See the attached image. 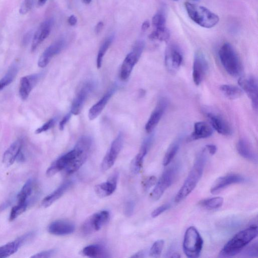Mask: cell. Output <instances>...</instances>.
<instances>
[{
	"label": "cell",
	"instance_id": "6da1fadb",
	"mask_svg": "<svg viewBox=\"0 0 258 258\" xmlns=\"http://www.w3.org/2000/svg\"><path fill=\"white\" fill-rule=\"evenodd\" d=\"M92 144L90 137L80 138L73 150L58 158L50 166L46 171V175L51 177L62 170H64L67 174L76 172L87 160Z\"/></svg>",
	"mask_w": 258,
	"mask_h": 258
},
{
	"label": "cell",
	"instance_id": "7a4b0ae2",
	"mask_svg": "<svg viewBox=\"0 0 258 258\" xmlns=\"http://www.w3.org/2000/svg\"><path fill=\"white\" fill-rule=\"evenodd\" d=\"M207 151L204 148L197 155L195 163L182 186L175 196L178 203L186 198L194 189L200 180L207 159Z\"/></svg>",
	"mask_w": 258,
	"mask_h": 258
},
{
	"label": "cell",
	"instance_id": "3957f363",
	"mask_svg": "<svg viewBox=\"0 0 258 258\" xmlns=\"http://www.w3.org/2000/svg\"><path fill=\"white\" fill-rule=\"evenodd\" d=\"M257 235V227L251 226L236 233L224 245L219 256L229 257L240 253Z\"/></svg>",
	"mask_w": 258,
	"mask_h": 258
},
{
	"label": "cell",
	"instance_id": "277c9868",
	"mask_svg": "<svg viewBox=\"0 0 258 258\" xmlns=\"http://www.w3.org/2000/svg\"><path fill=\"white\" fill-rule=\"evenodd\" d=\"M184 5L189 17L202 27L211 28L219 22L218 15L208 8L188 2H185Z\"/></svg>",
	"mask_w": 258,
	"mask_h": 258
},
{
	"label": "cell",
	"instance_id": "5b68a950",
	"mask_svg": "<svg viewBox=\"0 0 258 258\" xmlns=\"http://www.w3.org/2000/svg\"><path fill=\"white\" fill-rule=\"evenodd\" d=\"M218 54L221 63L228 74L237 77L242 74L243 67L241 61L236 51L230 43L223 44Z\"/></svg>",
	"mask_w": 258,
	"mask_h": 258
},
{
	"label": "cell",
	"instance_id": "8992f818",
	"mask_svg": "<svg viewBox=\"0 0 258 258\" xmlns=\"http://www.w3.org/2000/svg\"><path fill=\"white\" fill-rule=\"evenodd\" d=\"M203 240L197 229L194 226L188 227L184 236L183 250L190 258L198 257L201 252Z\"/></svg>",
	"mask_w": 258,
	"mask_h": 258
},
{
	"label": "cell",
	"instance_id": "52a82bcc",
	"mask_svg": "<svg viewBox=\"0 0 258 258\" xmlns=\"http://www.w3.org/2000/svg\"><path fill=\"white\" fill-rule=\"evenodd\" d=\"M178 166L174 165L166 169L157 181L150 195V199L154 201L158 200L165 190L172 184L178 173Z\"/></svg>",
	"mask_w": 258,
	"mask_h": 258
},
{
	"label": "cell",
	"instance_id": "ba28073f",
	"mask_svg": "<svg viewBox=\"0 0 258 258\" xmlns=\"http://www.w3.org/2000/svg\"><path fill=\"white\" fill-rule=\"evenodd\" d=\"M144 46L145 43L143 41H137L132 50L124 59L120 70V78L122 81H125L129 78L134 66L141 56Z\"/></svg>",
	"mask_w": 258,
	"mask_h": 258
},
{
	"label": "cell",
	"instance_id": "9c48e42d",
	"mask_svg": "<svg viewBox=\"0 0 258 258\" xmlns=\"http://www.w3.org/2000/svg\"><path fill=\"white\" fill-rule=\"evenodd\" d=\"M109 217V213L107 211L93 214L83 224L81 228L82 233L89 235L98 231L108 222Z\"/></svg>",
	"mask_w": 258,
	"mask_h": 258
},
{
	"label": "cell",
	"instance_id": "30bf717a",
	"mask_svg": "<svg viewBox=\"0 0 258 258\" xmlns=\"http://www.w3.org/2000/svg\"><path fill=\"white\" fill-rule=\"evenodd\" d=\"M211 126L219 134L229 136L232 133V128L227 120L218 112L211 109L204 110Z\"/></svg>",
	"mask_w": 258,
	"mask_h": 258
},
{
	"label": "cell",
	"instance_id": "8fae6325",
	"mask_svg": "<svg viewBox=\"0 0 258 258\" xmlns=\"http://www.w3.org/2000/svg\"><path fill=\"white\" fill-rule=\"evenodd\" d=\"M123 142V135L119 133L112 142L109 149L102 160L101 169L103 171L108 170L113 166L121 149Z\"/></svg>",
	"mask_w": 258,
	"mask_h": 258
},
{
	"label": "cell",
	"instance_id": "7c38bea8",
	"mask_svg": "<svg viewBox=\"0 0 258 258\" xmlns=\"http://www.w3.org/2000/svg\"><path fill=\"white\" fill-rule=\"evenodd\" d=\"M208 62L201 51L196 52L192 66V79L196 85H199L204 80L208 70Z\"/></svg>",
	"mask_w": 258,
	"mask_h": 258
},
{
	"label": "cell",
	"instance_id": "4fadbf2b",
	"mask_svg": "<svg viewBox=\"0 0 258 258\" xmlns=\"http://www.w3.org/2000/svg\"><path fill=\"white\" fill-rule=\"evenodd\" d=\"M238 84L251 100L252 106L255 110L258 106V84L257 79L253 76L241 78Z\"/></svg>",
	"mask_w": 258,
	"mask_h": 258
},
{
	"label": "cell",
	"instance_id": "5bb4252c",
	"mask_svg": "<svg viewBox=\"0 0 258 258\" xmlns=\"http://www.w3.org/2000/svg\"><path fill=\"white\" fill-rule=\"evenodd\" d=\"M183 60L180 49L174 44L169 45L165 53V63L168 70L172 72L177 71Z\"/></svg>",
	"mask_w": 258,
	"mask_h": 258
},
{
	"label": "cell",
	"instance_id": "9a60e30c",
	"mask_svg": "<svg viewBox=\"0 0 258 258\" xmlns=\"http://www.w3.org/2000/svg\"><path fill=\"white\" fill-rule=\"evenodd\" d=\"M93 88L94 84L91 82H87L81 87L73 101L71 109L72 114L77 115L81 112Z\"/></svg>",
	"mask_w": 258,
	"mask_h": 258
},
{
	"label": "cell",
	"instance_id": "2e32d148",
	"mask_svg": "<svg viewBox=\"0 0 258 258\" xmlns=\"http://www.w3.org/2000/svg\"><path fill=\"white\" fill-rule=\"evenodd\" d=\"M66 41L64 38H60L50 45L43 52L39 58L38 66L40 68L45 67L52 58L59 53L64 48Z\"/></svg>",
	"mask_w": 258,
	"mask_h": 258
},
{
	"label": "cell",
	"instance_id": "e0dca14e",
	"mask_svg": "<svg viewBox=\"0 0 258 258\" xmlns=\"http://www.w3.org/2000/svg\"><path fill=\"white\" fill-rule=\"evenodd\" d=\"M168 105V101L165 98H160L151 114L146 125L145 130L150 133L160 121Z\"/></svg>",
	"mask_w": 258,
	"mask_h": 258
},
{
	"label": "cell",
	"instance_id": "ac0fdd59",
	"mask_svg": "<svg viewBox=\"0 0 258 258\" xmlns=\"http://www.w3.org/2000/svg\"><path fill=\"white\" fill-rule=\"evenodd\" d=\"M33 232H28L15 240L0 247V258L7 257L15 253L26 241L33 237Z\"/></svg>",
	"mask_w": 258,
	"mask_h": 258
},
{
	"label": "cell",
	"instance_id": "d6986e66",
	"mask_svg": "<svg viewBox=\"0 0 258 258\" xmlns=\"http://www.w3.org/2000/svg\"><path fill=\"white\" fill-rule=\"evenodd\" d=\"M245 178L241 175L235 173H231L219 177L214 182L211 188V192L215 194L229 185L233 184L242 183Z\"/></svg>",
	"mask_w": 258,
	"mask_h": 258
},
{
	"label": "cell",
	"instance_id": "ffe728a7",
	"mask_svg": "<svg viewBox=\"0 0 258 258\" xmlns=\"http://www.w3.org/2000/svg\"><path fill=\"white\" fill-rule=\"evenodd\" d=\"M53 24V20L48 19L43 22L35 32L32 39L31 51H34L38 46L49 36Z\"/></svg>",
	"mask_w": 258,
	"mask_h": 258
},
{
	"label": "cell",
	"instance_id": "44dd1931",
	"mask_svg": "<svg viewBox=\"0 0 258 258\" xmlns=\"http://www.w3.org/2000/svg\"><path fill=\"white\" fill-rule=\"evenodd\" d=\"M41 77V74H36L23 77L20 81L19 94L21 99H26L34 87Z\"/></svg>",
	"mask_w": 258,
	"mask_h": 258
},
{
	"label": "cell",
	"instance_id": "7402d4cb",
	"mask_svg": "<svg viewBox=\"0 0 258 258\" xmlns=\"http://www.w3.org/2000/svg\"><path fill=\"white\" fill-rule=\"evenodd\" d=\"M75 229L74 225L70 222L57 220L49 224L48 231L53 235L62 236L72 233Z\"/></svg>",
	"mask_w": 258,
	"mask_h": 258
},
{
	"label": "cell",
	"instance_id": "603a6c76",
	"mask_svg": "<svg viewBox=\"0 0 258 258\" xmlns=\"http://www.w3.org/2000/svg\"><path fill=\"white\" fill-rule=\"evenodd\" d=\"M118 179V174L114 173L107 181L99 184L95 187V191L100 198H105L111 195L115 190Z\"/></svg>",
	"mask_w": 258,
	"mask_h": 258
},
{
	"label": "cell",
	"instance_id": "cb8c5ba5",
	"mask_svg": "<svg viewBox=\"0 0 258 258\" xmlns=\"http://www.w3.org/2000/svg\"><path fill=\"white\" fill-rule=\"evenodd\" d=\"M23 141L18 139L13 142L4 152L3 162L7 166H10L17 160L19 154L22 152Z\"/></svg>",
	"mask_w": 258,
	"mask_h": 258
},
{
	"label": "cell",
	"instance_id": "d4e9b609",
	"mask_svg": "<svg viewBox=\"0 0 258 258\" xmlns=\"http://www.w3.org/2000/svg\"><path fill=\"white\" fill-rule=\"evenodd\" d=\"M115 90L116 87L109 90L97 102L90 108L88 112V117L90 120H93L100 115Z\"/></svg>",
	"mask_w": 258,
	"mask_h": 258
},
{
	"label": "cell",
	"instance_id": "484cf974",
	"mask_svg": "<svg viewBox=\"0 0 258 258\" xmlns=\"http://www.w3.org/2000/svg\"><path fill=\"white\" fill-rule=\"evenodd\" d=\"M236 149L241 156L249 161L257 163V154L248 141L245 139H240L237 143Z\"/></svg>",
	"mask_w": 258,
	"mask_h": 258
},
{
	"label": "cell",
	"instance_id": "4316f807",
	"mask_svg": "<svg viewBox=\"0 0 258 258\" xmlns=\"http://www.w3.org/2000/svg\"><path fill=\"white\" fill-rule=\"evenodd\" d=\"M152 142V137H150L143 142L139 152L132 162V168L134 173H139L142 168L144 158Z\"/></svg>",
	"mask_w": 258,
	"mask_h": 258
},
{
	"label": "cell",
	"instance_id": "83f0119b",
	"mask_svg": "<svg viewBox=\"0 0 258 258\" xmlns=\"http://www.w3.org/2000/svg\"><path fill=\"white\" fill-rule=\"evenodd\" d=\"M213 133V128L208 123L204 121H198L194 124V131L189 140L194 141L210 137Z\"/></svg>",
	"mask_w": 258,
	"mask_h": 258
},
{
	"label": "cell",
	"instance_id": "f1b7e54d",
	"mask_svg": "<svg viewBox=\"0 0 258 258\" xmlns=\"http://www.w3.org/2000/svg\"><path fill=\"white\" fill-rule=\"evenodd\" d=\"M72 182L67 181L60 185L56 189L46 196L42 201V206L47 208L60 198L63 194L71 186Z\"/></svg>",
	"mask_w": 258,
	"mask_h": 258
},
{
	"label": "cell",
	"instance_id": "f546056e",
	"mask_svg": "<svg viewBox=\"0 0 258 258\" xmlns=\"http://www.w3.org/2000/svg\"><path fill=\"white\" fill-rule=\"evenodd\" d=\"M33 180L31 179H28L17 195L18 204H28L29 198L33 192Z\"/></svg>",
	"mask_w": 258,
	"mask_h": 258
},
{
	"label": "cell",
	"instance_id": "4dcf8cb0",
	"mask_svg": "<svg viewBox=\"0 0 258 258\" xmlns=\"http://www.w3.org/2000/svg\"><path fill=\"white\" fill-rule=\"evenodd\" d=\"M82 254L89 257H106V252L104 247L98 244L90 245L84 247Z\"/></svg>",
	"mask_w": 258,
	"mask_h": 258
},
{
	"label": "cell",
	"instance_id": "1f68e13d",
	"mask_svg": "<svg viewBox=\"0 0 258 258\" xmlns=\"http://www.w3.org/2000/svg\"><path fill=\"white\" fill-rule=\"evenodd\" d=\"M220 90L226 97L231 100L238 99L243 94L241 88L232 85H222L220 87Z\"/></svg>",
	"mask_w": 258,
	"mask_h": 258
},
{
	"label": "cell",
	"instance_id": "d6a6232c",
	"mask_svg": "<svg viewBox=\"0 0 258 258\" xmlns=\"http://www.w3.org/2000/svg\"><path fill=\"white\" fill-rule=\"evenodd\" d=\"M19 70L17 63H14L9 68V70L0 80V91L9 85L16 77Z\"/></svg>",
	"mask_w": 258,
	"mask_h": 258
},
{
	"label": "cell",
	"instance_id": "836d02e7",
	"mask_svg": "<svg viewBox=\"0 0 258 258\" xmlns=\"http://www.w3.org/2000/svg\"><path fill=\"white\" fill-rule=\"evenodd\" d=\"M114 38V35H111L105 39L101 45L100 46L96 58V66L98 69H100L102 66L103 58L105 54L107 49L111 44Z\"/></svg>",
	"mask_w": 258,
	"mask_h": 258
},
{
	"label": "cell",
	"instance_id": "e575fe53",
	"mask_svg": "<svg viewBox=\"0 0 258 258\" xmlns=\"http://www.w3.org/2000/svg\"><path fill=\"white\" fill-rule=\"evenodd\" d=\"M223 202V198L216 197L203 200L199 202V205L206 209L214 210L221 207Z\"/></svg>",
	"mask_w": 258,
	"mask_h": 258
},
{
	"label": "cell",
	"instance_id": "d590c367",
	"mask_svg": "<svg viewBox=\"0 0 258 258\" xmlns=\"http://www.w3.org/2000/svg\"><path fill=\"white\" fill-rule=\"evenodd\" d=\"M180 142L179 140L174 141L167 149L163 160L164 166H167L173 160L179 148Z\"/></svg>",
	"mask_w": 258,
	"mask_h": 258
},
{
	"label": "cell",
	"instance_id": "8d00e7d4",
	"mask_svg": "<svg viewBox=\"0 0 258 258\" xmlns=\"http://www.w3.org/2000/svg\"><path fill=\"white\" fill-rule=\"evenodd\" d=\"M170 37L169 32L167 28L163 29H154L149 35V38L152 40L167 41Z\"/></svg>",
	"mask_w": 258,
	"mask_h": 258
},
{
	"label": "cell",
	"instance_id": "74e56055",
	"mask_svg": "<svg viewBox=\"0 0 258 258\" xmlns=\"http://www.w3.org/2000/svg\"><path fill=\"white\" fill-rule=\"evenodd\" d=\"M152 24L154 29H163L166 27V15L164 10L157 12L153 17Z\"/></svg>",
	"mask_w": 258,
	"mask_h": 258
},
{
	"label": "cell",
	"instance_id": "f35d334b",
	"mask_svg": "<svg viewBox=\"0 0 258 258\" xmlns=\"http://www.w3.org/2000/svg\"><path fill=\"white\" fill-rule=\"evenodd\" d=\"M164 244V241L162 239L156 241L152 245L149 255L154 257H159L162 253Z\"/></svg>",
	"mask_w": 258,
	"mask_h": 258
},
{
	"label": "cell",
	"instance_id": "ab89813d",
	"mask_svg": "<svg viewBox=\"0 0 258 258\" xmlns=\"http://www.w3.org/2000/svg\"><path fill=\"white\" fill-rule=\"evenodd\" d=\"M28 205L18 204L13 207L11 210L9 220L12 221L17 218L20 215L24 213L26 210Z\"/></svg>",
	"mask_w": 258,
	"mask_h": 258
},
{
	"label": "cell",
	"instance_id": "60d3db41",
	"mask_svg": "<svg viewBox=\"0 0 258 258\" xmlns=\"http://www.w3.org/2000/svg\"><path fill=\"white\" fill-rule=\"evenodd\" d=\"M157 181L155 176H150L146 177L142 182V186L145 190H147L156 184Z\"/></svg>",
	"mask_w": 258,
	"mask_h": 258
},
{
	"label": "cell",
	"instance_id": "b9f144b4",
	"mask_svg": "<svg viewBox=\"0 0 258 258\" xmlns=\"http://www.w3.org/2000/svg\"><path fill=\"white\" fill-rule=\"evenodd\" d=\"M55 119L51 118L35 130V134H38L46 132L51 128L55 124Z\"/></svg>",
	"mask_w": 258,
	"mask_h": 258
},
{
	"label": "cell",
	"instance_id": "7bdbcfd3",
	"mask_svg": "<svg viewBox=\"0 0 258 258\" xmlns=\"http://www.w3.org/2000/svg\"><path fill=\"white\" fill-rule=\"evenodd\" d=\"M36 0H24L20 9V13L25 14L28 13L33 7Z\"/></svg>",
	"mask_w": 258,
	"mask_h": 258
},
{
	"label": "cell",
	"instance_id": "ee69618b",
	"mask_svg": "<svg viewBox=\"0 0 258 258\" xmlns=\"http://www.w3.org/2000/svg\"><path fill=\"white\" fill-rule=\"evenodd\" d=\"M243 254L248 257H256L258 255L257 242L248 247L243 251Z\"/></svg>",
	"mask_w": 258,
	"mask_h": 258
},
{
	"label": "cell",
	"instance_id": "f6af8a7d",
	"mask_svg": "<svg viewBox=\"0 0 258 258\" xmlns=\"http://www.w3.org/2000/svg\"><path fill=\"white\" fill-rule=\"evenodd\" d=\"M170 207V205L168 203L164 204L156 209H155L151 213V216L153 218H155L161 214L168 210Z\"/></svg>",
	"mask_w": 258,
	"mask_h": 258
},
{
	"label": "cell",
	"instance_id": "bcb514c9",
	"mask_svg": "<svg viewBox=\"0 0 258 258\" xmlns=\"http://www.w3.org/2000/svg\"><path fill=\"white\" fill-rule=\"evenodd\" d=\"M134 208L135 204L133 201L130 200L126 202L124 206V214L126 216H131L134 213Z\"/></svg>",
	"mask_w": 258,
	"mask_h": 258
},
{
	"label": "cell",
	"instance_id": "7dc6e473",
	"mask_svg": "<svg viewBox=\"0 0 258 258\" xmlns=\"http://www.w3.org/2000/svg\"><path fill=\"white\" fill-rule=\"evenodd\" d=\"M55 250L50 249L48 250L43 251L37 253L31 256L35 258H46L52 256L55 253Z\"/></svg>",
	"mask_w": 258,
	"mask_h": 258
},
{
	"label": "cell",
	"instance_id": "c3c4849f",
	"mask_svg": "<svg viewBox=\"0 0 258 258\" xmlns=\"http://www.w3.org/2000/svg\"><path fill=\"white\" fill-rule=\"evenodd\" d=\"M71 114L72 113L70 112L66 114L60 121L59 128L60 131H62L63 130L66 124L71 118Z\"/></svg>",
	"mask_w": 258,
	"mask_h": 258
},
{
	"label": "cell",
	"instance_id": "681fc988",
	"mask_svg": "<svg viewBox=\"0 0 258 258\" xmlns=\"http://www.w3.org/2000/svg\"><path fill=\"white\" fill-rule=\"evenodd\" d=\"M205 149L210 155H214L217 151V147L213 144H208L205 146Z\"/></svg>",
	"mask_w": 258,
	"mask_h": 258
},
{
	"label": "cell",
	"instance_id": "f907efd6",
	"mask_svg": "<svg viewBox=\"0 0 258 258\" xmlns=\"http://www.w3.org/2000/svg\"><path fill=\"white\" fill-rule=\"evenodd\" d=\"M77 17L74 15L69 16L68 19V23L72 26L76 25L77 23Z\"/></svg>",
	"mask_w": 258,
	"mask_h": 258
},
{
	"label": "cell",
	"instance_id": "816d5d0a",
	"mask_svg": "<svg viewBox=\"0 0 258 258\" xmlns=\"http://www.w3.org/2000/svg\"><path fill=\"white\" fill-rule=\"evenodd\" d=\"M103 27V23L102 22H98L95 26V31L96 33H99L102 30Z\"/></svg>",
	"mask_w": 258,
	"mask_h": 258
},
{
	"label": "cell",
	"instance_id": "f5cc1de1",
	"mask_svg": "<svg viewBox=\"0 0 258 258\" xmlns=\"http://www.w3.org/2000/svg\"><path fill=\"white\" fill-rule=\"evenodd\" d=\"M150 27V23L148 21H144L141 26L142 31L145 32Z\"/></svg>",
	"mask_w": 258,
	"mask_h": 258
},
{
	"label": "cell",
	"instance_id": "db71d44e",
	"mask_svg": "<svg viewBox=\"0 0 258 258\" xmlns=\"http://www.w3.org/2000/svg\"><path fill=\"white\" fill-rule=\"evenodd\" d=\"M145 252L144 250H141L135 253L131 256V257H143L145 256Z\"/></svg>",
	"mask_w": 258,
	"mask_h": 258
},
{
	"label": "cell",
	"instance_id": "11a10c76",
	"mask_svg": "<svg viewBox=\"0 0 258 258\" xmlns=\"http://www.w3.org/2000/svg\"><path fill=\"white\" fill-rule=\"evenodd\" d=\"M47 0H38V4L40 6H43Z\"/></svg>",
	"mask_w": 258,
	"mask_h": 258
},
{
	"label": "cell",
	"instance_id": "9f6ffc18",
	"mask_svg": "<svg viewBox=\"0 0 258 258\" xmlns=\"http://www.w3.org/2000/svg\"><path fill=\"white\" fill-rule=\"evenodd\" d=\"M170 257H175V258H177V257H180V256L179 255V254L178 253H174L173 254H172V255H171Z\"/></svg>",
	"mask_w": 258,
	"mask_h": 258
},
{
	"label": "cell",
	"instance_id": "6f0895ef",
	"mask_svg": "<svg viewBox=\"0 0 258 258\" xmlns=\"http://www.w3.org/2000/svg\"><path fill=\"white\" fill-rule=\"evenodd\" d=\"M83 1L85 4H89L91 2L92 0H83Z\"/></svg>",
	"mask_w": 258,
	"mask_h": 258
},
{
	"label": "cell",
	"instance_id": "680465c9",
	"mask_svg": "<svg viewBox=\"0 0 258 258\" xmlns=\"http://www.w3.org/2000/svg\"><path fill=\"white\" fill-rule=\"evenodd\" d=\"M174 1H177V0H174Z\"/></svg>",
	"mask_w": 258,
	"mask_h": 258
}]
</instances>
